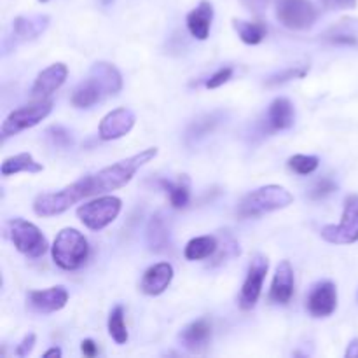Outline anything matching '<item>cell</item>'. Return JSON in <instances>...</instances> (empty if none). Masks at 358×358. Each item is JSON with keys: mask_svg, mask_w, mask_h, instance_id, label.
<instances>
[{"mask_svg": "<svg viewBox=\"0 0 358 358\" xmlns=\"http://www.w3.org/2000/svg\"><path fill=\"white\" fill-rule=\"evenodd\" d=\"M135 112L129 108L121 107L115 110L108 112L103 119H101L100 126H98V135L101 140L108 142V140H117L128 135L135 126Z\"/></svg>", "mask_w": 358, "mask_h": 358, "instance_id": "obj_11", "label": "cell"}, {"mask_svg": "<svg viewBox=\"0 0 358 358\" xmlns=\"http://www.w3.org/2000/svg\"><path fill=\"white\" fill-rule=\"evenodd\" d=\"M35 339H37V338H35V334L24 336L23 341L17 345L16 355L17 357H28V355H30L31 350H34V346H35Z\"/></svg>", "mask_w": 358, "mask_h": 358, "instance_id": "obj_36", "label": "cell"}, {"mask_svg": "<svg viewBox=\"0 0 358 358\" xmlns=\"http://www.w3.org/2000/svg\"><path fill=\"white\" fill-rule=\"evenodd\" d=\"M357 297H358V296H357Z\"/></svg>", "mask_w": 358, "mask_h": 358, "instance_id": "obj_43", "label": "cell"}, {"mask_svg": "<svg viewBox=\"0 0 358 358\" xmlns=\"http://www.w3.org/2000/svg\"><path fill=\"white\" fill-rule=\"evenodd\" d=\"M233 66H222V69L217 70L213 76H210V79L206 80V87H208V90H217V87L224 86V84L233 77Z\"/></svg>", "mask_w": 358, "mask_h": 358, "instance_id": "obj_33", "label": "cell"}, {"mask_svg": "<svg viewBox=\"0 0 358 358\" xmlns=\"http://www.w3.org/2000/svg\"><path fill=\"white\" fill-rule=\"evenodd\" d=\"M156 156V147H149V149L140 150L135 156L126 157V159L117 161V163L103 168V170H100L98 173L87 175V178H90V194H105V192L124 187V185L131 180L133 175H135L143 164L150 163Z\"/></svg>", "mask_w": 358, "mask_h": 358, "instance_id": "obj_1", "label": "cell"}, {"mask_svg": "<svg viewBox=\"0 0 358 358\" xmlns=\"http://www.w3.org/2000/svg\"><path fill=\"white\" fill-rule=\"evenodd\" d=\"M213 21V6L208 0H201L196 9H192L187 14V28L191 31L192 37L199 38V41H206L210 35V28H212Z\"/></svg>", "mask_w": 358, "mask_h": 358, "instance_id": "obj_20", "label": "cell"}, {"mask_svg": "<svg viewBox=\"0 0 358 358\" xmlns=\"http://www.w3.org/2000/svg\"><path fill=\"white\" fill-rule=\"evenodd\" d=\"M276 17L290 30H304L317 21L318 13L310 0H280Z\"/></svg>", "mask_w": 358, "mask_h": 358, "instance_id": "obj_9", "label": "cell"}, {"mask_svg": "<svg viewBox=\"0 0 358 358\" xmlns=\"http://www.w3.org/2000/svg\"><path fill=\"white\" fill-rule=\"evenodd\" d=\"M49 16L45 14H34V16H20L13 21V35L10 41L13 44H20V42L34 41L38 35L44 34L45 28L49 27Z\"/></svg>", "mask_w": 358, "mask_h": 358, "instance_id": "obj_16", "label": "cell"}, {"mask_svg": "<svg viewBox=\"0 0 358 358\" xmlns=\"http://www.w3.org/2000/svg\"><path fill=\"white\" fill-rule=\"evenodd\" d=\"M236 255H240V245H238L231 236L222 238V241L219 243V248H217L215 255H213L212 266L222 264V262L229 261V259L236 257Z\"/></svg>", "mask_w": 358, "mask_h": 358, "instance_id": "obj_30", "label": "cell"}, {"mask_svg": "<svg viewBox=\"0 0 358 358\" xmlns=\"http://www.w3.org/2000/svg\"><path fill=\"white\" fill-rule=\"evenodd\" d=\"M306 308L315 318L331 317L338 308V289L332 282H322L308 296Z\"/></svg>", "mask_w": 358, "mask_h": 358, "instance_id": "obj_13", "label": "cell"}, {"mask_svg": "<svg viewBox=\"0 0 358 358\" xmlns=\"http://www.w3.org/2000/svg\"><path fill=\"white\" fill-rule=\"evenodd\" d=\"M294 296V269L289 261H282L275 271L269 299L276 304H287Z\"/></svg>", "mask_w": 358, "mask_h": 358, "instance_id": "obj_18", "label": "cell"}, {"mask_svg": "<svg viewBox=\"0 0 358 358\" xmlns=\"http://www.w3.org/2000/svg\"><path fill=\"white\" fill-rule=\"evenodd\" d=\"M210 339H212V324L206 318H199V320L185 325L178 334L180 345L191 353H201L208 346Z\"/></svg>", "mask_w": 358, "mask_h": 358, "instance_id": "obj_15", "label": "cell"}, {"mask_svg": "<svg viewBox=\"0 0 358 358\" xmlns=\"http://www.w3.org/2000/svg\"><path fill=\"white\" fill-rule=\"evenodd\" d=\"M294 196L282 185H264L255 191L248 192L238 205V217L240 219H254L264 213L276 212L292 205Z\"/></svg>", "mask_w": 358, "mask_h": 358, "instance_id": "obj_2", "label": "cell"}, {"mask_svg": "<svg viewBox=\"0 0 358 358\" xmlns=\"http://www.w3.org/2000/svg\"><path fill=\"white\" fill-rule=\"evenodd\" d=\"M7 229L16 250L27 257L37 259L48 252V240L35 224L24 219H13L7 224Z\"/></svg>", "mask_w": 358, "mask_h": 358, "instance_id": "obj_6", "label": "cell"}, {"mask_svg": "<svg viewBox=\"0 0 358 358\" xmlns=\"http://www.w3.org/2000/svg\"><path fill=\"white\" fill-rule=\"evenodd\" d=\"M147 243L152 252H166L171 247L170 227L163 213H154L147 226Z\"/></svg>", "mask_w": 358, "mask_h": 358, "instance_id": "obj_22", "label": "cell"}, {"mask_svg": "<svg viewBox=\"0 0 358 358\" xmlns=\"http://www.w3.org/2000/svg\"><path fill=\"white\" fill-rule=\"evenodd\" d=\"M121 199L115 196H101L94 201L86 203V205L77 208V217L80 222L91 231H101L117 219L121 212Z\"/></svg>", "mask_w": 358, "mask_h": 358, "instance_id": "obj_7", "label": "cell"}, {"mask_svg": "<svg viewBox=\"0 0 358 358\" xmlns=\"http://www.w3.org/2000/svg\"><path fill=\"white\" fill-rule=\"evenodd\" d=\"M69 76V69L65 63H52L45 70H42L35 79L34 86H31V98L34 100H44L49 94L55 93L56 90L63 86Z\"/></svg>", "mask_w": 358, "mask_h": 358, "instance_id": "obj_14", "label": "cell"}, {"mask_svg": "<svg viewBox=\"0 0 358 358\" xmlns=\"http://www.w3.org/2000/svg\"><path fill=\"white\" fill-rule=\"evenodd\" d=\"M173 280V268L170 262H159L154 264L143 273L142 283H140V290L147 296H159Z\"/></svg>", "mask_w": 358, "mask_h": 358, "instance_id": "obj_17", "label": "cell"}, {"mask_svg": "<svg viewBox=\"0 0 358 358\" xmlns=\"http://www.w3.org/2000/svg\"><path fill=\"white\" fill-rule=\"evenodd\" d=\"M217 248H219V241L215 236H198L189 241L184 255L187 261H203V259L213 257Z\"/></svg>", "mask_w": 358, "mask_h": 358, "instance_id": "obj_26", "label": "cell"}, {"mask_svg": "<svg viewBox=\"0 0 358 358\" xmlns=\"http://www.w3.org/2000/svg\"><path fill=\"white\" fill-rule=\"evenodd\" d=\"M107 96L105 91L101 90L100 84L93 79V77H87L86 80L79 84L76 90L72 91V105L77 108H90L94 103H98L100 100Z\"/></svg>", "mask_w": 358, "mask_h": 358, "instance_id": "obj_23", "label": "cell"}, {"mask_svg": "<svg viewBox=\"0 0 358 358\" xmlns=\"http://www.w3.org/2000/svg\"><path fill=\"white\" fill-rule=\"evenodd\" d=\"M322 238L332 245H352L358 241V194H350L345 199L343 219L338 226H324Z\"/></svg>", "mask_w": 358, "mask_h": 358, "instance_id": "obj_8", "label": "cell"}, {"mask_svg": "<svg viewBox=\"0 0 358 358\" xmlns=\"http://www.w3.org/2000/svg\"><path fill=\"white\" fill-rule=\"evenodd\" d=\"M233 28L238 34V37L248 45L261 44L268 35V28L261 21H245V20H233Z\"/></svg>", "mask_w": 358, "mask_h": 358, "instance_id": "obj_27", "label": "cell"}, {"mask_svg": "<svg viewBox=\"0 0 358 358\" xmlns=\"http://www.w3.org/2000/svg\"><path fill=\"white\" fill-rule=\"evenodd\" d=\"M268 269H269L268 257L262 254L254 255L250 266H248L247 278H245L243 287H241L240 301H238L241 310L245 311L252 310V308L257 304L259 297H261V292H262V285H264L266 275H268Z\"/></svg>", "mask_w": 358, "mask_h": 358, "instance_id": "obj_10", "label": "cell"}, {"mask_svg": "<svg viewBox=\"0 0 358 358\" xmlns=\"http://www.w3.org/2000/svg\"><path fill=\"white\" fill-rule=\"evenodd\" d=\"M268 129L269 131H283L294 126L296 121V110H294L292 101L287 98H276L271 101L268 108Z\"/></svg>", "mask_w": 358, "mask_h": 358, "instance_id": "obj_19", "label": "cell"}, {"mask_svg": "<svg viewBox=\"0 0 358 358\" xmlns=\"http://www.w3.org/2000/svg\"><path fill=\"white\" fill-rule=\"evenodd\" d=\"M308 66H303V69H297V66H294V69H287L283 70V72L276 73V76H271L268 80H266V84L268 86H278V84H283L287 83V80L290 79H301V77H304L308 73Z\"/></svg>", "mask_w": 358, "mask_h": 358, "instance_id": "obj_32", "label": "cell"}, {"mask_svg": "<svg viewBox=\"0 0 358 358\" xmlns=\"http://www.w3.org/2000/svg\"><path fill=\"white\" fill-rule=\"evenodd\" d=\"M52 110V101L51 100H35L34 103L23 105V107L16 108V110L10 112L6 117V121L2 122V129H0V135L2 138H9V136L17 135L20 131L28 128H34L38 122L44 121Z\"/></svg>", "mask_w": 358, "mask_h": 358, "instance_id": "obj_5", "label": "cell"}, {"mask_svg": "<svg viewBox=\"0 0 358 358\" xmlns=\"http://www.w3.org/2000/svg\"><path fill=\"white\" fill-rule=\"evenodd\" d=\"M27 303L31 311H37L42 315L55 313V311L63 310L65 304L69 303V292L62 285L45 290H31L27 296Z\"/></svg>", "mask_w": 358, "mask_h": 358, "instance_id": "obj_12", "label": "cell"}, {"mask_svg": "<svg viewBox=\"0 0 358 358\" xmlns=\"http://www.w3.org/2000/svg\"><path fill=\"white\" fill-rule=\"evenodd\" d=\"M320 164V159L317 156H304V154H296L289 159V168L297 175H310Z\"/></svg>", "mask_w": 358, "mask_h": 358, "instance_id": "obj_29", "label": "cell"}, {"mask_svg": "<svg viewBox=\"0 0 358 358\" xmlns=\"http://www.w3.org/2000/svg\"><path fill=\"white\" fill-rule=\"evenodd\" d=\"M87 255H90V245L83 233L73 227H65L59 231L52 243V261L58 268L65 271H76L87 261Z\"/></svg>", "mask_w": 358, "mask_h": 358, "instance_id": "obj_3", "label": "cell"}, {"mask_svg": "<svg viewBox=\"0 0 358 358\" xmlns=\"http://www.w3.org/2000/svg\"><path fill=\"white\" fill-rule=\"evenodd\" d=\"M346 358H358V339H353L348 345V350L345 353Z\"/></svg>", "mask_w": 358, "mask_h": 358, "instance_id": "obj_39", "label": "cell"}, {"mask_svg": "<svg viewBox=\"0 0 358 358\" xmlns=\"http://www.w3.org/2000/svg\"><path fill=\"white\" fill-rule=\"evenodd\" d=\"M44 357L45 358H51V357L59 358V357H62V350H59V348H51V350H48V352L44 353Z\"/></svg>", "mask_w": 358, "mask_h": 358, "instance_id": "obj_41", "label": "cell"}, {"mask_svg": "<svg viewBox=\"0 0 358 358\" xmlns=\"http://www.w3.org/2000/svg\"><path fill=\"white\" fill-rule=\"evenodd\" d=\"M45 136L58 149H69V147L73 145L72 133L63 128V126H51V128L45 129Z\"/></svg>", "mask_w": 358, "mask_h": 358, "instance_id": "obj_31", "label": "cell"}, {"mask_svg": "<svg viewBox=\"0 0 358 358\" xmlns=\"http://www.w3.org/2000/svg\"><path fill=\"white\" fill-rule=\"evenodd\" d=\"M334 2L341 9H355L357 7V0H334Z\"/></svg>", "mask_w": 358, "mask_h": 358, "instance_id": "obj_40", "label": "cell"}, {"mask_svg": "<svg viewBox=\"0 0 358 358\" xmlns=\"http://www.w3.org/2000/svg\"><path fill=\"white\" fill-rule=\"evenodd\" d=\"M80 350H83V353L86 357H94L98 353V346L93 339H84V341L80 343Z\"/></svg>", "mask_w": 358, "mask_h": 358, "instance_id": "obj_37", "label": "cell"}, {"mask_svg": "<svg viewBox=\"0 0 358 358\" xmlns=\"http://www.w3.org/2000/svg\"><path fill=\"white\" fill-rule=\"evenodd\" d=\"M38 2H48V0H38Z\"/></svg>", "mask_w": 358, "mask_h": 358, "instance_id": "obj_42", "label": "cell"}, {"mask_svg": "<svg viewBox=\"0 0 358 358\" xmlns=\"http://www.w3.org/2000/svg\"><path fill=\"white\" fill-rule=\"evenodd\" d=\"M336 191V184L331 180V178H322L313 189H311V198L313 199H320L325 198V196L332 194Z\"/></svg>", "mask_w": 358, "mask_h": 358, "instance_id": "obj_34", "label": "cell"}, {"mask_svg": "<svg viewBox=\"0 0 358 358\" xmlns=\"http://www.w3.org/2000/svg\"><path fill=\"white\" fill-rule=\"evenodd\" d=\"M161 185L166 191L170 205L173 208L180 210L189 205V201H191V182H189V178L185 175H182L177 182L161 180Z\"/></svg>", "mask_w": 358, "mask_h": 358, "instance_id": "obj_24", "label": "cell"}, {"mask_svg": "<svg viewBox=\"0 0 358 358\" xmlns=\"http://www.w3.org/2000/svg\"><path fill=\"white\" fill-rule=\"evenodd\" d=\"M90 194V178L83 177L79 178L73 184L66 185L62 191L56 192H44V194H38L34 201V212L38 217H55L59 213L70 210V206H73L76 203H79L80 199L87 198Z\"/></svg>", "mask_w": 358, "mask_h": 358, "instance_id": "obj_4", "label": "cell"}, {"mask_svg": "<svg viewBox=\"0 0 358 358\" xmlns=\"http://www.w3.org/2000/svg\"><path fill=\"white\" fill-rule=\"evenodd\" d=\"M331 41L334 42V44H346V45L357 44V38L353 37V35H348V34H336Z\"/></svg>", "mask_w": 358, "mask_h": 358, "instance_id": "obj_38", "label": "cell"}, {"mask_svg": "<svg viewBox=\"0 0 358 358\" xmlns=\"http://www.w3.org/2000/svg\"><path fill=\"white\" fill-rule=\"evenodd\" d=\"M215 124H217V119L213 117V115H208V117L201 119V121H198L194 126H192V129H194V131H192V133H194V135H192V136L206 135V133H208V131H212V128Z\"/></svg>", "mask_w": 358, "mask_h": 358, "instance_id": "obj_35", "label": "cell"}, {"mask_svg": "<svg viewBox=\"0 0 358 358\" xmlns=\"http://www.w3.org/2000/svg\"><path fill=\"white\" fill-rule=\"evenodd\" d=\"M90 77H93L105 94H117L122 90V76L112 63L98 62L91 66Z\"/></svg>", "mask_w": 358, "mask_h": 358, "instance_id": "obj_21", "label": "cell"}, {"mask_svg": "<svg viewBox=\"0 0 358 358\" xmlns=\"http://www.w3.org/2000/svg\"><path fill=\"white\" fill-rule=\"evenodd\" d=\"M44 170L41 163L31 157V154L21 152L16 156L6 157L2 163V175L3 177H10V175L21 173V171H27V173H41Z\"/></svg>", "mask_w": 358, "mask_h": 358, "instance_id": "obj_25", "label": "cell"}, {"mask_svg": "<svg viewBox=\"0 0 358 358\" xmlns=\"http://www.w3.org/2000/svg\"><path fill=\"white\" fill-rule=\"evenodd\" d=\"M108 334H110V338L117 345H124L128 341V329H126L124 324V308L121 304H117L110 311V317H108Z\"/></svg>", "mask_w": 358, "mask_h": 358, "instance_id": "obj_28", "label": "cell"}]
</instances>
